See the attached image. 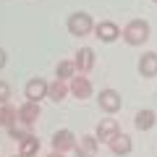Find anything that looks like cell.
<instances>
[{
	"instance_id": "13",
	"label": "cell",
	"mask_w": 157,
	"mask_h": 157,
	"mask_svg": "<svg viewBox=\"0 0 157 157\" xmlns=\"http://www.w3.org/2000/svg\"><path fill=\"white\" fill-rule=\"evenodd\" d=\"M139 73L144 78H155L157 76V52H144L139 58Z\"/></svg>"
},
{
	"instance_id": "7",
	"label": "cell",
	"mask_w": 157,
	"mask_h": 157,
	"mask_svg": "<svg viewBox=\"0 0 157 157\" xmlns=\"http://www.w3.org/2000/svg\"><path fill=\"white\" fill-rule=\"evenodd\" d=\"M73 147H76V136H73V131L60 128V131H55V134H52V152L66 155V152H71Z\"/></svg>"
},
{
	"instance_id": "17",
	"label": "cell",
	"mask_w": 157,
	"mask_h": 157,
	"mask_svg": "<svg viewBox=\"0 0 157 157\" xmlns=\"http://www.w3.org/2000/svg\"><path fill=\"white\" fill-rule=\"evenodd\" d=\"M155 123H157V115H155V110H139L134 115V126L139 131H149V128H155Z\"/></svg>"
},
{
	"instance_id": "22",
	"label": "cell",
	"mask_w": 157,
	"mask_h": 157,
	"mask_svg": "<svg viewBox=\"0 0 157 157\" xmlns=\"http://www.w3.org/2000/svg\"><path fill=\"white\" fill-rule=\"evenodd\" d=\"M45 157H66V155H60V152H50V155H45Z\"/></svg>"
},
{
	"instance_id": "20",
	"label": "cell",
	"mask_w": 157,
	"mask_h": 157,
	"mask_svg": "<svg viewBox=\"0 0 157 157\" xmlns=\"http://www.w3.org/2000/svg\"><path fill=\"white\" fill-rule=\"evenodd\" d=\"M8 136H11L13 141H21L24 136H29V131H21V128H18V126H13V128L8 131Z\"/></svg>"
},
{
	"instance_id": "6",
	"label": "cell",
	"mask_w": 157,
	"mask_h": 157,
	"mask_svg": "<svg viewBox=\"0 0 157 157\" xmlns=\"http://www.w3.org/2000/svg\"><path fill=\"white\" fill-rule=\"evenodd\" d=\"M94 37L100 39V42H115V39H121L123 37V29L118 26L115 21H100V24H94Z\"/></svg>"
},
{
	"instance_id": "19",
	"label": "cell",
	"mask_w": 157,
	"mask_h": 157,
	"mask_svg": "<svg viewBox=\"0 0 157 157\" xmlns=\"http://www.w3.org/2000/svg\"><path fill=\"white\" fill-rule=\"evenodd\" d=\"M8 100H11V84L0 78V105H8Z\"/></svg>"
},
{
	"instance_id": "15",
	"label": "cell",
	"mask_w": 157,
	"mask_h": 157,
	"mask_svg": "<svg viewBox=\"0 0 157 157\" xmlns=\"http://www.w3.org/2000/svg\"><path fill=\"white\" fill-rule=\"evenodd\" d=\"M0 126H3L6 131H11L13 126H18V107L0 105Z\"/></svg>"
},
{
	"instance_id": "11",
	"label": "cell",
	"mask_w": 157,
	"mask_h": 157,
	"mask_svg": "<svg viewBox=\"0 0 157 157\" xmlns=\"http://www.w3.org/2000/svg\"><path fill=\"white\" fill-rule=\"evenodd\" d=\"M39 115H42V107H39V102H24V105H18V123L24 126H34L39 121Z\"/></svg>"
},
{
	"instance_id": "21",
	"label": "cell",
	"mask_w": 157,
	"mask_h": 157,
	"mask_svg": "<svg viewBox=\"0 0 157 157\" xmlns=\"http://www.w3.org/2000/svg\"><path fill=\"white\" fill-rule=\"evenodd\" d=\"M6 63H8V52L3 50V47H0V71L6 68Z\"/></svg>"
},
{
	"instance_id": "9",
	"label": "cell",
	"mask_w": 157,
	"mask_h": 157,
	"mask_svg": "<svg viewBox=\"0 0 157 157\" xmlns=\"http://www.w3.org/2000/svg\"><path fill=\"white\" fill-rule=\"evenodd\" d=\"M97 149H100V141H97V136H78L76 139V147H73V152H76V157H97Z\"/></svg>"
},
{
	"instance_id": "12",
	"label": "cell",
	"mask_w": 157,
	"mask_h": 157,
	"mask_svg": "<svg viewBox=\"0 0 157 157\" xmlns=\"http://www.w3.org/2000/svg\"><path fill=\"white\" fill-rule=\"evenodd\" d=\"M107 149H110L115 157H126V155H131V149H134V141H131L128 134H123V131H121V134H118L115 139L107 144Z\"/></svg>"
},
{
	"instance_id": "8",
	"label": "cell",
	"mask_w": 157,
	"mask_h": 157,
	"mask_svg": "<svg viewBox=\"0 0 157 157\" xmlns=\"http://www.w3.org/2000/svg\"><path fill=\"white\" fill-rule=\"evenodd\" d=\"M68 89H71V94L76 97V100H89V97H92V81H89V76L76 73V76L68 81Z\"/></svg>"
},
{
	"instance_id": "2",
	"label": "cell",
	"mask_w": 157,
	"mask_h": 157,
	"mask_svg": "<svg viewBox=\"0 0 157 157\" xmlns=\"http://www.w3.org/2000/svg\"><path fill=\"white\" fill-rule=\"evenodd\" d=\"M68 32L73 34V37H89V34H94V21H92V16L86 11H76L68 16L66 21Z\"/></svg>"
},
{
	"instance_id": "5",
	"label": "cell",
	"mask_w": 157,
	"mask_h": 157,
	"mask_svg": "<svg viewBox=\"0 0 157 157\" xmlns=\"http://www.w3.org/2000/svg\"><path fill=\"white\" fill-rule=\"evenodd\" d=\"M97 105H100L102 113L115 115V113L121 110V105H123V100H121V94H118L115 89H102L100 94H97Z\"/></svg>"
},
{
	"instance_id": "3",
	"label": "cell",
	"mask_w": 157,
	"mask_h": 157,
	"mask_svg": "<svg viewBox=\"0 0 157 157\" xmlns=\"http://www.w3.org/2000/svg\"><path fill=\"white\" fill-rule=\"evenodd\" d=\"M47 92H50V81H45L42 76L29 78L26 86H24V94H26L29 102H42V100H47Z\"/></svg>"
},
{
	"instance_id": "18",
	"label": "cell",
	"mask_w": 157,
	"mask_h": 157,
	"mask_svg": "<svg viewBox=\"0 0 157 157\" xmlns=\"http://www.w3.org/2000/svg\"><path fill=\"white\" fill-rule=\"evenodd\" d=\"M76 73L78 71H76L73 58H71V60H60V63H58V68H55V78H60V81H71Z\"/></svg>"
},
{
	"instance_id": "10",
	"label": "cell",
	"mask_w": 157,
	"mask_h": 157,
	"mask_svg": "<svg viewBox=\"0 0 157 157\" xmlns=\"http://www.w3.org/2000/svg\"><path fill=\"white\" fill-rule=\"evenodd\" d=\"M73 63H76V71L81 73V76H86V73L94 68V50H92V47H78L76 55H73Z\"/></svg>"
},
{
	"instance_id": "1",
	"label": "cell",
	"mask_w": 157,
	"mask_h": 157,
	"mask_svg": "<svg viewBox=\"0 0 157 157\" xmlns=\"http://www.w3.org/2000/svg\"><path fill=\"white\" fill-rule=\"evenodd\" d=\"M123 39H126V45H131V47L144 45L147 39H149V21H144V18H131L123 26Z\"/></svg>"
},
{
	"instance_id": "16",
	"label": "cell",
	"mask_w": 157,
	"mask_h": 157,
	"mask_svg": "<svg viewBox=\"0 0 157 157\" xmlns=\"http://www.w3.org/2000/svg\"><path fill=\"white\" fill-rule=\"evenodd\" d=\"M68 94H71V89H68V81H60V78L50 81V92H47V100H52V102H63Z\"/></svg>"
},
{
	"instance_id": "14",
	"label": "cell",
	"mask_w": 157,
	"mask_h": 157,
	"mask_svg": "<svg viewBox=\"0 0 157 157\" xmlns=\"http://www.w3.org/2000/svg\"><path fill=\"white\" fill-rule=\"evenodd\" d=\"M18 155L21 157H37L39 155V136H34V134L24 136L18 141Z\"/></svg>"
},
{
	"instance_id": "23",
	"label": "cell",
	"mask_w": 157,
	"mask_h": 157,
	"mask_svg": "<svg viewBox=\"0 0 157 157\" xmlns=\"http://www.w3.org/2000/svg\"><path fill=\"white\" fill-rule=\"evenodd\" d=\"M152 3H157V0H152Z\"/></svg>"
},
{
	"instance_id": "4",
	"label": "cell",
	"mask_w": 157,
	"mask_h": 157,
	"mask_svg": "<svg viewBox=\"0 0 157 157\" xmlns=\"http://www.w3.org/2000/svg\"><path fill=\"white\" fill-rule=\"evenodd\" d=\"M121 134V123H118L113 115H107V118H102L100 123H97V131H94V136H97V141H105V144H110L115 136Z\"/></svg>"
},
{
	"instance_id": "24",
	"label": "cell",
	"mask_w": 157,
	"mask_h": 157,
	"mask_svg": "<svg viewBox=\"0 0 157 157\" xmlns=\"http://www.w3.org/2000/svg\"><path fill=\"white\" fill-rule=\"evenodd\" d=\"M16 157H21V155H16Z\"/></svg>"
}]
</instances>
